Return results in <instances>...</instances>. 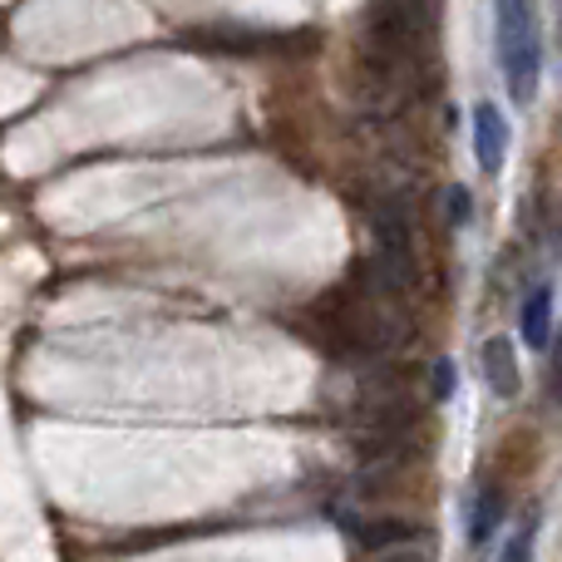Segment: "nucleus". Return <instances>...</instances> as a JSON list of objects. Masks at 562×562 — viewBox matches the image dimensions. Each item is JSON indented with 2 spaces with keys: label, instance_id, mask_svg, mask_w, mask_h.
I'll return each instance as SVG.
<instances>
[{
  "label": "nucleus",
  "instance_id": "9d476101",
  "mask_svg": "<svg viewBox=\"0 0 562 562\" xmlns=\"http://www.w3.org/2000/svg\"><path fill=\"white\" fill-rule=\"evenodd\" d=\"M380 562H409V558H405V553H400V558H380Z\"/></svg>",
  "mask_w": 562,
  "mask_h": 562
},
{
  "label": "nucleus",
  "instance_id": "f03ea898",
  "mask_svg": "<svg viewBox=\"0 0 562 562\" xmlns=\"http://www.w3.org/2000/svg\"><path fill=\"white\" fill-rule=\"evenodd\" d=\"M375 281L395 296H405L409 281H415V237H409V213L405 203L385 198L375 207Z\"/></svg>",
  "mask_w": 562,
  "mask_h": 562
},
{
  "label": "nucleus",
  "instance_id": "6e6552de",
  "mask_svg": "<svg viewBox=\"0 0 562 562\" xmlns=\"http://www.w3.org/2000/svg\"><path fill=\"white\" fill-rule=\"evenodd\" d=\"M469 213H474V198H469V188H449V223L454 227H464L469 223Z\"/></svg>",
  "mask_w": 562,
  "mask_h": 562
},
{
  "label": "nucleus",
  "instance_id": "0eeeda50",
  "mask_svg": "<svg viewBox=\"0 0 562 562\" xmlns=\"http://www.w3.org/2000/svg\"><path fill=\"white\" fill-rule=\"evenodd\" d=\"M498 562H533V524H524L514 538H508L504 553H498Z\"/></svg>",
  "mask_w": 562,
  "mask_h": 562
},
{
  "label": "nucleus",
  "instance_id": "7ed1b4c3",
  "mask_svg": "<svg viewBox=\"0 0 562 562\" xmlns=\"http://www.w3.org/2000/svg\"><path fill=\"white\" fill-rule=\"evenodd\" d=\"M474 158L484 173H504V158H508V119L498 114L494 104H479L474 109Z\"/></svg>",
  "mask_w": 562,
  "mask_h": 562
},
{
  "label": "nucleus",
  "instance_id": "39448f33",
  "mask_svg": "<svg viewBox=\"0 0 562 562\" xmlns=\"http://www.w3.org/2000/svg\"><path fill=\"white\" fill-rule=\"evenodd\" d=\"M518 326H524V340L533 350H548L553 346V286H533L524 296V311H518Z\"/></svg>",
  "mask_w": 562,
  "mask_h": 562
},
{
  "label": "nucleus",
  "instance_id": "423d86ee",
  "mask_svg": "<svg viewBox=\"0 0 562 562\" xmlns=\"http://www.w3.org/2000/svg\"><path fill=\"white\" fill-rule=\"evenodd\" d=\"M498 514H504V498H498V488H488V494H479L474 518H469V543H474V548H484V543H488V533H494V524H498Z\"/></svg>",
  "mask_w": 562,
  "mask_h": 562
},
{
  "label": "nucleus",
  "instance_id": "20e7f679",
  "mask_svg": "<svg viewBox=\"0 0 562 562\" xmlns=\"http://www.w3.org/2000/svg\"><path fill=\"white\" fill-rule=\"evenodd\" d=\"M484 380L498 400H514L524 390V370H518V356H514V340L508 336H494L484 346Z\"/></svg>",
  "mask_w": 562,
  "mask_h": 562
},
{
  "label": "nucleus",
  "instance_id": "f257e3e1",
  "mask_svg": "<svg viewBox=\"0 0 562 562\" xmlns=\"http://www.w3.org/2000/svg\"><path fill=\"white\" fill-rule=\"evenodd\" d=\"M494 40L514 104L538 94V5L533 0H494Z\"/></svg>",
  "mask_w": 562,
  "mask_h": 562
},
{
  "label": "nucleus",
  "instance_id": "1a4fd4ad",
  "mask_svg": "<svg viewBox=\"0 0 562 562\" xmlns=\"http://www.w3.org/2000/svg\"><path fill=\"white\" fill-rule=\"evenodd\" d=\"M449 390H454V366H449V360H439V366H435V400H445Z\"/></svg>",
  "mask_w": 562,
  "mask_h": 562
}]
</instances>
